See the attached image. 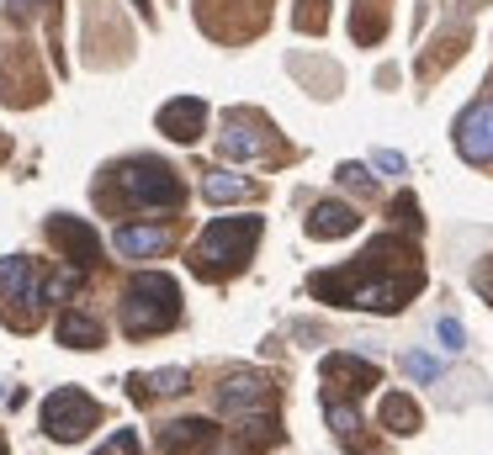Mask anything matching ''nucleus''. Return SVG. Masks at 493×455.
<instances>
[{"label":"nucleus","instance_id":"nucleus-1","mask_svg":"<svg viewBox=\"0 0 493 455\" xmlns=\"http://www.w3.org/2000/svg\"><path fill=\"white\" fill-rule=\"evenodd\" d=\"M425 270H420V249L404 244L398 233H382L366 244V254H356V265H340L329 276H313V297H329L340 307H366V313H398L414 292H420Z\"/></svg>","mask_w":493,"mask_h":455},{"label":"nucleus","instance_id":"nucleus-2","mask_svg":"<svg viewBox=\"0 0 493 455\" xmlns=\"http://www.w3.org/2000/svg\"><path fill=\"white\" fill-rule=\"evenodd\" d=\"M181 323V286L165 270H143L127 281L122 292V334L127 339H149V334H170Z\"/></svg>","mask_w":493,"mask_h":455},{"label":"nucleus","instance_id":"nucleus-3","mask_svg":"<svg viewBox=\"0 0 493 455\" xmlns=\"http://www.w3.org/2000/svg\"><path fill=\"white\" fill-rule=\"evenodd\" d=\"M260 217H212L202 228V239L191 244V270L207 276V281H223L234 270H244V260L255 254L260 244Z\"/></svg>","mask_w":493,"mask_h":455},{"label":"nucleus","instance_id":"nucleus-4","mask_svg":"<svg viewBox=\"0 0 493 455\" xmlns=\"http://www.w3.org/2000/svg\"><path fill=\"white\" fill-rule=\"evenodd\" d=\"M112 186L127 207H143V212H175L186 201V186L165 159H127L112 170Z\"/></svg>","mask_w":493,"mask_h":455},{"label":"nucleus","instance_id":"nucleus-5","mask_svg":"<svg viewBox=\"0 0 493 455\" xmlns=\"http://www.w3.org/2000/svg\"><path fill=\"white\" fill-rule=\"evenodd\" d=\"M96 424H101V403H96L90 392H80V387H58V392L42 398V435H48V440L74 445V440H85Z\"/></svg>","mask_w":493,"mask_h":455},{"label":"nucleus","instance_id":"nucleus-6","mask_svg":"<svg viewBox=\"0 0 493 455\" xmlns=\"http://www.w3.org/2000/svg\"><path fill=\"white\" fill-rule=\"evenodd\" d=\"M271 148H276V138H271V122L260 111H223V133H218L223 159L250 164V159H266Z\"/></svg>","mask_w":493,"mask_h":455},{"label":"nucleus","instance_id":"nucleus-7","mask_svg":"<svg viewBox=\"0 0 493 455\" xmlns=\"http://www.w3.org/2000/svg\"><path fill=\"white\" fill-rule=\"evenodd\" d=\"M271 398H276V387H271L266 371H228V376L218 382V408H223L228 419L260 413V408H271Z\"/></svg>","mask_w":493,"mask_h":455},{"label":"nucleus","instance_id":"nucleus-8","mask_svg":"<svg viewBox=\"0 0 493 455\" xmlns=\"http://www.w3.org/2000/svg\"><path fill=\"white\" fill-rule=\"evenodd\" d=\"M451 138H457V154H462L467 164H493V101L489 95H478V101L457 117Z\"/></svg>","mask_w":493,"mask_h":455},{"label":"nucleus","instance_id":"nucleus-9","mask_svg":"<svg viewBox=\"0 0 493 455\" xmlns=\"http://www.w3.org/2000/svg\"><path fill=\"white\" fill-rule=\"evenodd\" d=\"M48 239L58 244V254L64 260H74V270H90L96 260H101V239H96V228L85 223V217H48Z\"/></svg>","mask_w":493,"mask_h":455},{"label":"nucleus","instance_id":"nucleus-10","mask_svg":"<svg viewBox=\"0 0 493 455\" xmlns=\"http://www.w3.org/2000/svg\"><path fill=\"white\" fill-rule=\"evenodd\" d=\"M202 122H207V101H202V95H175V101H165L159 117H154V127H159L170 143H196V138H202Z\"/></svg>","mask_w":493,"mask_h":455},{"label":"nucleus","instance_id":"nucleus-11","mask_svg":"<svg viewBox=\"0 0 493 455\" xmlns=\"http://www.w3.org/2000/svg\"><path fill=\"white\" fill-rule=\"evenodd\" d=\"M324 382H329L340 398H356V392L377 387L382 371H377V360H366V355H324Z\"/></svg>","mask_w":493,"mask_h":455},{"label":"nucleus","instance_id":"nucleus-12","mask_svg":"<svg viewBox=\"0 0 493 455\" xmlns=\"http://www.w3.org/2000/svg\"><path fill=\"white\" fill-rule=\"evenodd\" d=\"M11 302L42 307V276H37V265H32V260H21V254L0 260V307L11 313Z\"/></svg>","mask_w":493,"mask_h":455},{"label":"nucleus","instance_id":"nucleus-13","mask_svg":"<svg viewBox=\"0 0 493 455\" xmlns=\"http://www.w3.org/2000/svg\"><path fill=\"white\" fill-rule=\"evenodd\" d=\"M112 244H117V254H127V260H154V254L170 249V228H159V223H122V228L112 233Z\"/></svg>","mask_w":493,"mask_h":455},{"label":"nucleus","instance_id":"nucleus-14","mask_svg":"<svg viewBox=\"0 0 493 455\" xmlns=\"http://www.w3.org/2000/svg\"><path fill=\"white\" fill-rule=\"evenodd\" d=\"M212 440H218V429L207 419H175V424L159 429V451L165 455H202L212 451Z\"/></svg>","mask_w":493,"mask_h":455},{"label":"nucleus","instance_id":"nucleus-15","mask_svg":"<svg viewBox=\"0 0 493 455\" xmlns=\"http://www.w3.org/2000/svg\"><path fill=\"white\" fill-rule=\"evenodd\" d=\"M356 228H361V212L350 201H313V212H308L313 239H350Z\"/></svg>","mask_w":493,"mask_h":455},{"label":"nucleus","instance_id":"nucleus-16","mask_svg":"<svg viewBox=\"0 0 493 455\" xmlns=\"http://www.w3.org/2000/svg\"><path fill=\"white\" fill-rule=\"evenodd\" d=\"M377 424H382L388 435H420L425 413H420V403H414L409 392H382V403H377Z\"/></svg>","mask_w":493,"mask_h":455},{"label":"nucleus","instance_id":"nucleus-17","mask_svg":"<svg viewBox=\"0 0 493 455\" xmlns=\"http://www.w3.org/2000/svg\"><path fill=\"white\" fill-rule=\"evenodd\" d=\"M324 424L335 429V440H340L345 451H361V413L350 408V398L329 392V398H324Z\"/></svg>","mask_w":493,"mask_h":455},{"label":"nucleus","instance_id":"nucleus-18","mask_svg":"<svg viewBox=\"0 0 493 455\" xmlns=\"http://www.w3.org/2000/svg\"><path fill=\"white\" fill-rule=\"evenodd\" d=\"M202 196H207L212 207L250 201V196H255V180H244V175H234V170H207V175H202Z\"/></svg>","mask_w":493,"mask_h":455},{"label":"nucleus","instance_id":"nucleus-19","mask_svg":"<svg viewBox=\"0 0 493 455\" xmlns=\"http://www.w3.org/2000/svg\"><path fill=\"white\" fill-rule=\"evenodd\" d=\"M101 339H106V329H101L90 313H80V307L58 313V345H69V350H96Z\"/></svg>","mask_w":493,"mask_h":455},{"label":"nucleus","instance_id":"nucleus-20","mask_svg":"<svg viewBox=\"0 0 493 455\" xmlns=\"http://www.w3.org/2000/svg\"><path fill=\"white\" fill-rule=\"evenodd\" d=\"M127 387H133V398H138V403H149V398H175V392H186V387H191V376H186V366H165V371L133 376Z\"/></svg>","mask_w":493,"mask_h":455},{"label":"nucleus","instance_id":"nucleus-21","mask_svg":"<svg viewBox=\"0 0 493 455\" xmlns=\"http://www.w3.org/2000/svg\"><path fill=\"white\" fill-rule=\"evenodd\" d=\"M335 180H340L345 191H356V196H372V191H377V175H372V164H356V159H345V164L335 170Z\"/></svg>","mask_w":493,"mask_h":455},{"label":"nucleus","instance_id":"nucleus-22","mask_svg":"<svg viewBox=\"0 0 493 455\" xmlns=\"http://www.w3.org/2000/svg\"><path fill=\"white\" fill-rule=\"evenodd\" d=\"M404 371H409L414 382H435V376H441V360H435V355H420V350H409V355H404Z\"/></svg>","mask_w":493,"mask_h":455},{"label":"nucleus","instance_id":"nucleus-23","mask_svg":"<svg viewBox=\"0 0 493 455\" xmlns=\"http://www.w3.org/2000/svg\"><path fill=\"white\" fill-rule=\"evenodd\" d=\"M74 286H80V276H74V270H58V276H48V281H42V302H64Z\"/></svg>","mask_w":493,"mask_h":455},{"label":"nucleus","instance_id":"nucleus-24","mask_svg":"<svg viewBox=\"0 0 493 455\" xmlns=\"http://www.w3.org/2000/svg\"><path fill=\"white\" fill-rule=\"evenodd\" d=\"M435 334H441V345L457 355V350H467V329H462V318H441L435 323Z\"/></svg>","mask_w":493,"mask_h":455},{"label":"nucleus","instance_id":"nucleus-25","mask_svg":"<svg viewBox=\"0 0 493 455\" xmlns=\"http://www.w3.org/2000/svg\"><path fill=\"white\" fill-rule=\"evenodd\" d=\"M366 164H372V170H382V175H409V159H404V154H393V148H377Z\"/></svg>","mask_w":493,"mask_h":455},{"label":"nucleus","instance_id":"nucleus-26","mask_svg":"<svg viewBox=\"0 0 493 455\" xmlns=\"http://www.w3.org/2000/svg\"><path fill=\"white\" fill-rule=\"evenodd\" d=\"M96 455H138V435H133V429H117V435H112Z\"/></svg>","mask_w":493,"mask_h":455},{"label":"nucleus","instance_id":"nucleus-27","mask_svg":"<svg viewBox=\"0 0 493 455\" xmlns=\"http://www.w3.org/2000/svg\"><path fill=\"white\" fill-rule=\"evenodd\" d=\"M393 223H409V228H420V207H414V196H398V201H393Z\"/></svg>","mask_w":493,"mask_h":455},{"label":"nucleus","instance_id":"nucleus-28","mask_svg":"<svg viewBox=\"0 0 493 455\" xmlns=\"http://www.w3.org/2000/svg\"><path fill=\"white\" fill-rule=\"evenodd\" d=\"M473 286H478V297H489L493 302V260H483V265L473 270Z\"/></svg>","mask_w":493,"mask_h":455},{"label":"nucleus","instance_id":"nucleus-29","mask_svg":"<svg viewBox=\"0 0 493 455\" xmlns=\"http://www.w3.org/2000/svg\"><path fill=\"white\" fill-rule=\"evenodd\" d=\"M37 5H42V0H11V11H16V16H27V11H37Z\"/></svg>","mask_w":493,"mask_h":455},{"label":"nucleus","instance_id":"nucleus-30","mask_svg":"<svg viewBox=\"0 0 493 455\" xmlns=\"http://www.w3.org/2000/svg\"><path fill=\"white\" fill-rule=\"evenodd\" d=\"M133 5H138V11H143V5H149V0H133Z\"/></svg>","mask_w":493,"mask_h":455},{"label":"nucleus","instance_id":"nucleus-31","mask_svg":"<svg viewBox=\"0 0 493 455\" xmlns=\"http://www.w3.org/2000/svg\"><path fill=\"white\" fill-rule=\"evenodd\" d=\"M0 455H5V435H0Z\"/></svg>","mask_w":493,"mask_h":455}]
</instances>
